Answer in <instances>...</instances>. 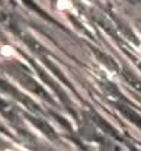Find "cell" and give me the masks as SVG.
Segmentation results:
<instances>
[{
  "label": "cell",
  "instance_id": "cell-1",
  "mask_svg": "<svg viewBox=\"0 0 141 151\" xmlns=\"http://www.w3.org/2000/svg\"><path fill=\"white\" fill-rule=\"evenodd\" d=\"M0 57H3V58H15V57H18V51H16V48L13 47V45H10V44H4V45H1L0 47Z\"/></svg>",
  "mask_w": 141,
  "mask_h": 151
},
{
  "label": "cell",
  "instance_id": "cell-2",
  "mask_svg": "<svg viewBox=\"0 0 141 151\" xmlns=\"http://www.w3.org/2000/svg\"><path fill=\"white\" fill-rule=\"evenodd\" d=\"M55 9L58 12H70V10H73V1L71 0H57Z\"/></svg>",
  "mask_w": 141,
  "mask_h": 151
}]
</instances>
